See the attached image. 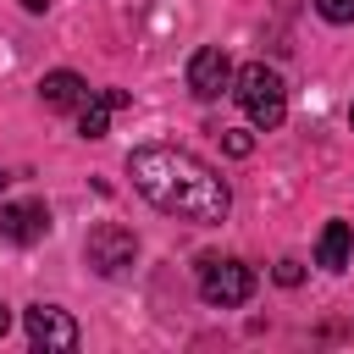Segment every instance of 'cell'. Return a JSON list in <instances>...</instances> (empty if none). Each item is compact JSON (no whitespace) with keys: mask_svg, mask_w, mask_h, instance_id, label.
<instances>
[{"mask_svg":"<svg viewBox=\"0 0 354 354\" xmlns=\"http://www.w3.org/2000/svg\"><path fill=\"white\" fill-rule=\"evenodd\" d=\"M88 94H94V88H88L77 72H66V66L39 77V100H44L50 111H83V100H88Z\"/></svg>","mask_w":354,"mask_h":354,"instance_id":"obj_8","label":"cell"},{"mask_svg":"<svg viewBox=\"0 0 354 354\" xmlns=\"http://www.w3.org/2000/svg\"><path fill=\"white\" fill-rule=\"evenodd\" d=\"M299 277H304V271H299V260H277V282H282V288H293Z\"/></svg>","mask_w":354,"mask_h":354,"instance_id":"obj_13","label":"cell"},{"mask_svg":"<svg viewBox=\"0 0 354 354\" xmlns=\"http://www.w3.org/2000/svg\"><path fill=\"white\" fill-rule=\"evenodd\" d=\"M44 232H50V210H44V199L0 205V238H6V243H39Z\"/></svg>","mask_w":354,"mask_h":354,"instance_id":"obj_7","label":"cell"},{"mask_svg":"<svg viewBox=\"0 0 354 354\" xmlns=\"http://www.w3.org/2000/svg\"><path fill=\"white\" fill-rule=\"evenodd\" d=\"M133 254H138V238H133V227H122V221H100V227L88 232V243H83V260H88V271H100V277L127 271Z\"/></svg>","mask_w":354,"mask_h":354,"instance_id":"obj_3","label":"cell"},{"mask_svg":"<svg viewBox=\"0 0 354 354\" xmlns=\"http://www.w3.org/2000/svg\"><path fill=\"white\" fill-rule=\"evenodd\" d=\"M221 144H227V155H249V149H254V138H249L243 127H221Z\"/></svg>","mask_w":354,"mask_h":354,"instance_id":"obj_12","label":"cell"},{"mask_svg":"<svg viewBox=\"0 0 354 354\" xmlns=\"http://www.w3.org/2000/svg\"><path fill=\"white\" fill-rule=\"evenodd\" d=\"M0 188H6V171H0Z\"/></svg>","mask_w":354,"mask_h":354,"instance_id":"obj_16","label":"cell"},{"mask_svg":"<svg viewBox=\"0 0 354 354\" xmlns=\"http://www.w3.org/2000/svg\"><path fill=\"white\" fill-rule=\"evenodd\" d=\"M22 326H28L33 348H44V354H72L77 348V321L61 304H28L22 310Z\"/></svg>","mask_w":354,"mask_h":354,"instance_id":"obj_5","label":"cell"},{"mask_svg":"<svg viewBox=\"0 0 354 354\" xmlns=\"http://www.w3.org/2000/svg\"><path fill=\"white\" fill-rule=\"evenodd\" d=\"M6 326H11V310H6V304H0V337H6Z\"/></svg>","mask_w":354,"mask_h":354,"instance_id":"obj_15","label":"cell"},{"mask_svg":"<svg viewBox=\"0 0 354 354\" xmlns=\"http://www.w3.org/2000/svg\"><path fill=\"white\" fill-rule=\"evenodd\" d=\"M348 122H354V111H348Z\"/></svg>","mask_w":354,"mask_h":354,"instance_id":"obj_17","label":"cell"},{"mask_svg":"<svg viewBox=\"0 0 354 354\" xmlns=\"http://www.w3.org/2000/svg\"><path fill=\"white\" fill-rule=\"evenodd\" d=\"M22 11H33V17H39V11H50V0H22Z\"/></svg>","mask_w":354,"mask_h":354,"instance_id":"obj_14","label":"cell"},{"mask_svg":"<svg viewBox=\"0 0 354 354\" xmlns=\"http://www.w3.org/2000/svg\"><path fill=\"white\" fill-rule=\"evenodd\" d=\"M254 293V271L243 260H205L199 266V299L216 304V310H232Z\"/></svg>","mask_w":354,"mask_h":354,"instance_id":"obj_4","label":"cell"},{"mask_svg":"<svg viewBox=\"0 0 354 354\" xmlns=\"http://www.w3.org/2000/svg\"><path fill=\"white\" fill-rule=\"evenodd\" d=\"M127 177H133V188L155 210H166L177 221L216 227L232 210L227 177H216V166H205L194 149H177V144H144V149H133L127 155Z\"/></svg>","mask_w":354,"mask_h":354,"instance_id":"obj_1","label":"cell"},{"mask_svg":"<svg viewBox=\"0 0 354 354\" xmlns=\"http://www.w3.org/2000/svg\"><path fill=\"white\" fill-rule=\"evenodd\" d=\"M227 83H232V61H227V50H221V44H199L194 61H188V88H194L199 100H221Z\"/></svg>","mask_w":354,"mask_h":354,"instance_id":"obj_6","label":"cell"},{"mask_svg":"<svg viewBox=\"0 0 354 354\" xmlns=\"http://www.w3.org/2000/svg\"><path fill=\"white\" fill-rule=\"evenodd\" d=\"M315 11L326 22H354V0H315Z\"/></svg>","mask_w":354,"mask_h":354,"instance_id":"obj_11","label":"cell"},{"mask_svg":"<svg viewBox=\"0 0 354 354\" xmlns=\"http://www.w3.org/2000/svg\"><path fill=\"white\" fill-rule=\"evenodd\" d=\"M315 260H321L326 271H343V266L354 260V232H348V221H326V227H321Z\"/></svg>","mask_w":354,"mask_h":354,"instance_id":"obj_10","label":"cell"},{"mask_svg":"<svg viewBox=\"0 0 354 354\" xmlns=\"http://www.w3.org/2000/svg\"><path fill=\"white\" fill-rule=\"evenodd\" d=\"M232 83H238L232 94H238V105H243V116H249L254 127H266V133H271V127H282V122H288V88H282V77H277L266 61L243 66Z\"/></svg>","mask_w":354,"mask_h":354,"instance_id":"obj_2","label":"cell"},{"mask_svg":"<svg viewBox=\"0 0 354 354\" xmlns=\"http://www.w3.org/2000/svg\"><path fill=\"white\" fill-rule=\"evenodd\" d=\"M127 105V94L122 88H105V94H88L83 100V111H77V133L83 138H105L111 133V116Z\"/></svg>","mask_w":354,"mask_h":354,"instance_id":"obj_9","label":"cell"}]
</instances>
